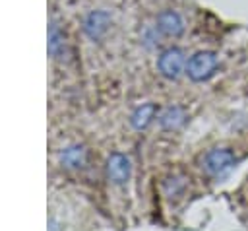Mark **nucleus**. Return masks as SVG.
Segmentation results:
<instances>
[{"instance_id": "6", "label": "nucleus", "mask_w": 248, "mask_h": 231, "mask_svg": "<svg viewBox=\"0 0 248 231\" xmlns=\"http://www.w3.org/2000/svg\"><path fill=\"white\" fill-rule=\"evenodd\" d=\"M157 29L167 37H178L184 31V21L178 12L174 10H163L157 16Z\"/></svg>"}, {"instance_id": "3", "label": "nucleus", "mask_w": 248, "mask_h": 231, "mask_svg": "<svg viewBox=\"0 0 248 231\" xmlns=\"http://www.w3.org/2000/svg\"><path fill=\"white\" fill-rule=\"evenodd\" d=\"M157 70L163 78L167 80H176L182 70H186V58H184V52L176 47L172 49H167L159 54L157 58Z\"/></svg>"}, {"instance_id": "4", "label": "nucleus", "mask_w": 248, "mask_h": 231, "mask_svg": "<svg viewBox=\"0 0 248 231\" xmlns=\"http://www.w3.org/2000/svg\"><path fill=\"white\" fill-rule=\"evenodd\" d=\"M107 175L116 184L126 182L130 179V175H132V163H130V159L124 153H118V151L112 153L107 159Z\"/></svg>"}, {"instance_id": "2", "label": "nucleus", "mask_w": 248, "mask_h": 231, "mask_svg": "<svg viewBox=\"0 0 248 231\" xmlns=\"http://www.w3.org/2000/svg\"><path fill=\"white\" fill-rule=\"evenodd\" d=\"M236 163L234 153L229 148H215L203 155L202 167L209 177H223Z\"/></svg>"}, {"instance_id": "9", "label": "nucleus", "mask_w": 248, "mask_h": 231, "mask_svg": "<svg viewBox=\"0 0 248 231\" xmlns=\"http://www.w3.org/2000/svg\"><path fill=\"white\" fill-rule=\"evenodd\" d=\"M155 113H157V107H155L153 103L140 105V107L132 113L130 122H132V126H134L136 130H143V128H147V126L151 124V120L155 118Z\"/></svg>"}, {"instance_id": "11", "label": "nucleus", "mask_w": 248, "mask_h": 231, "mask_svg": "<svg viewBox=\"0 0 248 231\" xmlns=\"http://www.w3.org/2000/svg\"><path fill=\"white\" fill-rule=\"evenodd\" d=\"M48 231H60V227H58V223H56L54 219L48 221Z\"/></svg>"}, {"instance_id": "1", "label": "nucleus", "mask_w": 248, "mask_h": 231, "mask_svg": "<svg viewBox=\"0 0 248 231\" xmlns=\"http://www.w3.org/2000/svg\"><path fill=\"white\" fill-rule=\"evenodd\" d=\"M217 66L219 60L213 50H200L186 62V74L194 82H205L215 74Z\"/></svg>"}, {"instance_id": "5", "label": "nucleus", "mask_w": 248, "mask_h": 231, "mask_svg": "<svg viewBox=\"0 0 248 231\" xmlns=\"http://www.w3.org/2000/svg\"><path fill=\"white\" fill-rule=\"evenodd\" d=\"M108 25H110V16H108L107 12H103V10H95V12H91V14L85 17V21H83V31H85L93 41H99V39L107 33Z\"/></svg>"}, {"instance_id": "7", "label": "nucleus", "mask_w": 248, "mask_h": 231, "mask_svg": "<svg viewBox=\"0 0 248 231\" xmlns=\"http://www.w3.org/2000/svg\"><path fill=\"white\" fill-rule=\"evenodd\" d=\"M186 122V111L180 105H170L161 111L159 115V126L163 130H176Z\"/></svg>"}, {"instance_id": "8", "label": "nucleus", "mask_w": 248, "mask_h": 231, "mask_svg": "<svg viewBox=\"0 0 248 231\" xmlns=\"http://www.w3.org/2000/svg\"><path fill=\"white\" fill-rule=\"evenodd\" d=\"M60 163L68 169H79L87 163V149L83 146H68L60 151Z\"/></svg>"}, {"instance_id": "10", "label": "nucleus", "mask_w": 248, "mask_h": 231, "mask_svg": "<svg viewBox=\"0 0 248 231\" xmlns=\"http://www.w3.org/2000/svg\"><path fill=\"white\" fill-rule=\"evenodd\" d=\"M64 50V35L60 33L56 23H50L48 29V54L50 56H58Z\"/></svg>"}]
</instances>
